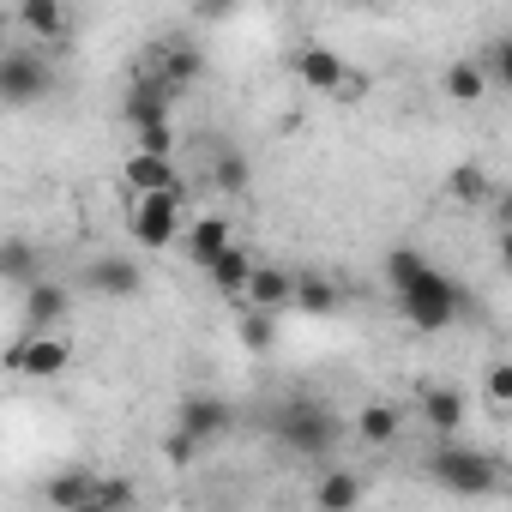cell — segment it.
I'll list each match as a JSON object with an SVG mask.
<instances>
[{
  "label": "cell",
  "mask_w": 512,
  "mask_h": 512,
  "mask_svg": "<svg viewBox=\"0 0 512 512\" xmlns=\"http://www.w3.org/2000/svg\"><path fill=\"white\" fill-rule=\"evenodd\" d=\"M386 278H392V290H398V302H404V314H410L416 332H446L458 320V284L440 266H428L422 253L398 247L392 260H386Z\"/></svg>",
  "instance_id": "cell-1"
},
{
  "label": "cell",
  "mask_w": 512,
  "mask_h": 512,
  "mask_svg": "<svg viewBox=\"0 0 512 512\" xmlns=\"http://www.w3.org/2000/svg\"><path fill=\"white\" fill-rule=\"evenodd\" d=\"M55 91V67L31 49H0V103H37Z\"/></svg>",
  "instance_id": "cell-2"
},
{
  "label": "cell",
  "mask_w": 512,
  "mask_h": 512,
  "mask_svg": "<svg viewBox=\"0 0 512 512\" xmlns=\"http://www.w3.org/2000/svg\"><path fill=\"white\" fill-rule=\"evenodd\" d=\"M278 434H284L296 452H308V458H326V452L338 446V416H332L326 404H290V410L278 416Z\"/></svg>",
  "instance_id": "cell-3"
},
{
  "label": "cell",
  "mask_w": 512,
  "mask_h": 512,
  "mask_svg": "<svg viewBox=\"0 0 512 512\" xmlns=\"http://www.w3.org/2000/svg\"><path fill=\"white\" fill-rule=\"evenodd\" d=\"M175 229H181V187L139 193V205H133V241L139 247H169Z\"/></svg>",
  "instance_id": "cell-4"
},
{
  "label": "cell",
  "mask_w": 512,
  "mask_h": 512,
  "mask_svg": "<svg viewBox=\"0 0 512 512\" xmlns=\"http://www.w3.org/2000/svg\"><path fill=\"white\" fill-rule=\"evenodd\" d=\"M67 362H73V350H67L61 332H25V338L7 350V368H13V374H31V380H55Z\"/></svg>",
  "instance_id": "cell-5"
},
{
  "label": "cell",
  "mask_w": 512,
  "mask_h": 512,
  "mask_svg": "<svg viewBox=\"0 0 512 512\" xmlns=\"http://www.w3.org/2000/svg\"><path fill=\"white\" fill-rule=\"evenodd\" d=\"M434 476H440L446 488H458V494H494V488H500V464L482 458V452H458V446H446V452L434 458Z\"/></svg>",
  "instance_id": "cell-6"
},
{
  "label": "cell",
  "mask_w": 512,
  "mask_h": 512,
  "mask_svg": "<svg viewBox=\"0 0 512 512\" xmlns=\"http://www.w3.org/2000/svg\"><path fill=\"white\" fill-rule=\"evenodd\" d=\"M73 314V296L67 284H55L49 272L25 284V332H61V320Z\"/></svg>",
  "instance_id": "cell-7"
},
{
  "label": "cell",
  "mask_w": 512,
  "mask_h": 512,
  "mask_svg": "<svg viewBox=\"0 0 512 512\" xmlns=\"http://www.w3.org/2000/svg\"><path fill=\"white\" fill-rule=\"evenodd\" d=\"M175 428L187 434V440H217L223 428H229V404L223 398H211V392H193V398H181V410H175Z\"/></svg>",
  "instance_id": "cell-8"
},
{
  "label": "cell",
  "mask_w": 512,
  "mask_h": 512,
  "mask_svg": "<svg viewBox=\"0 0 512 512\" xmlns=\"http://www.w3.org/2000/svg\"><path fill=\"white\" fill-rule=\"evenodd\" d=\"M139 284H145L139 266L121 260V253H109V260H91V266H85V290H97V296H133Z\"/></svg>",
  "instance_id": "cell-9"
},
{
  "label": "cell",
  "mask_w": 512,
  "mask_h": 512,
  "mask_svg": "<svg viewBox=\"0 0 512 512\" xmlns=\"http://www.w3.org/2000/svg\"><path fill=\"white\" fill-rule=\"evenodd\" d=\"M253 308H266V314H278V308H290V296H296V278L290 272H278V266H253L247 272V290H241Z\"/></svg>",
  "instance_id": "cell-10"
},
{
  "label": "cell",
  "mask_w": 512,
  "mask_h": 512,
  "mask_svg": "<svg viewBox=\"0 0 512 512\" xmlns=\"http://www.w3.org/2000/svg\"><path fill=\"white\" fill-rule=\"evenodd\" d=\"M31 278H43V253L25 241V235H7L0 241V284H31Z\"/></svg>",
  "instance_id": "cell-11"
},
{
  "label": "cell",
  "mask_w": 512,
  "mask_h": 512,
  "mask_svg": "<svg viewBox=\"0 0 512 512\" xmlns=\"http://www.w3.org/2000/svg\"><path fill=\"white\" fill-rule=\"evenodd\" d=\"M19 25L31 37H43V43H67V31H73L61 0H19Z\"/></svg>",
  "instance_id": "cell-12"
},
{
  "label": "cell",
  "mask_w": 512,
  "mask_h": 512,
  "mask_svg": "<svg viewBox=\"0 0 512 512\" xmlns=\"http://www.w3.org/2000/svg\"><path fill=\"white\" fill-rule=\"evenodd\" d=\"M127 187H133V193L181 187V181H175V157H163V151H133V157H127Z\"/></svg>",
  "instance_id": "cell-13"
},
{
  "label": "cell",
  "mask_w": 512,
  "mask_h": 512,
  "mask_svg": "<svg viewBox=\"0 0 512 512\" xmlns=\"http://www.w3.org/2000/svg\"><path fill=\"white\" fill-rule=\"evenodd\" d=\"M205 272H211V284H217L223 296H241V290H247V272H253V260H247V253L229 241V247H217L211 260H205Z\"/></svg>",
  "instance_id": "cell-14"
},
{
  "label": "cell",
  "mask_w": 512,
  "mask_h": 512,
  "mask_svg": "<svg viewBox=\"0 0 512 512\" xmlns=\"http://www.w3.org/2000/svg\"><path fill=\"white\" fill-rule=\"evenodd\" d=\"M302 79L320 85V91H356V73H350L332 49H308V55H302Z\"/></svg>",
  "instance_id": "cell-15"
},
{
  "label": "cell",
  "mask_w": 512,
  "mask_h": 512,
  "mask_svg": "<svg viewBox=\"0 0 512 512\" xmlns=\"http://www.w3.org/2000/svg\"><path fill=\"white\" fill-rule=\"evenodd\" d=\"M199 67H205V61H199V49H193V43H169V49L157 55V79H163L169 91L193 85V79H199Z\"/></svg>",
  "instance_id": "cell-16"
},
{
  "label": "cell",
  "mask_w": 512,
  "mask_h": 512,
  "mask_svg": "<svg viewBox=\"0 0 512 512\" xmlns=\"http://www.w3.org/2000/svg\"><path fill=\"white\" fill-rule=\"evenodd\" d=\"M362 494H368V488H362L350 470H326V476L314 482V500H320L326 512H350V506H362Z\"/></svg>",
  "instance_id": "cell-17"
},
{
  "label": "cell",
  "mask_w": 512,
  "mask_h": 512,
  "mask_svg": "<svg viewBox=\"0 0 512 512\" xmlns=\"http://www.w3.org/2000/svg\"><path fill=\"white\" fill-rule=\"evenodd\" d=\"M229 241H235V235H229V223H223L217 211H205V217H193V223H187V253H193L199 266L211 260L217 247H229Z\"/></svg>",
  "instance_id": "cell-18"
},
{
  "label": "cell",
  "mask_w": 512,
  "mask_h": 512,
  "mask_svg": "<svg viewBox=\"0 0 512 512\" xmlns=\"http://www.w3.org/2000/svg\"><path fill=\"white\" fill-rule=\"evenodd\" d=\"M422 416H428L440 434H458V428H464V392H452V386L422 392Z\"/></svg>",
  "instance_id": "cell-19"
},
{
  "label": "cell",
  "mask_w": 512,
  "mask_h": 512,
  "mask_svg": "<svg viewBox=\"0 0 512 512\" xmlns=\"http://www.w3.org/2000/svg\"><path fill=\"white\" fill-rule=\"evenodd\" d=\"M49 500H55V506H79V512H85V506H97V482H91L85 470H67V476H55V482H49Z\"/></svg>",
  "instance_id": "cell-20"
},
{
  "label": "cell",
  "mask_w": 512,
  "mask_h": 512,
  "mask_svg": "<svg viewBox=\"0 0 512 512\" xmlns=\"http://www.w3.org/2000/svg\"><path fill=\"white\" fill-rule=\"evenodd\" d=\"M211 181H217L223 193H241V187H247V157H241L235 145H223L217 163H211Z\"/></svg>",
  "instance_id": "cell-21"
},
{
  "label": "cell",
  "mask_w": 512,
  "mask_h": 512,
  "mask_svg": "<svg viewBox=\"0 0 512 512\" xmlns=\"http://www.w3.org/2000/svg\"><path fill=\"white\" fill-rule=\"evenodd\" d=\"M452 199H464V205H476V199H488L494 193V181H488V169H476V163H464V169H452Z\"/></svg>",
  "instance_id": "cell-22"
},
{
  "label": "cell",
  "mask_w": 512,
  "mask_h": 512,
  "mask_svg": "<svg viewBox=\"0 0 512 512\" xmlns=\"http://www.w3.org/2000/svg\"><path fill=\"white\" fill-rule=\"evenodd\" d=\"M446 91H452L458 103H476V97L488 91V79H482V67H470V61H458V67L446 73Z\"/></svg>",
  "instance_id": "cell-23"
},
{
  "label": "cell",
  "mask_w": 512,
  "mask_h": 512,
  "mask_svg": "<svg viewBox=\"0 0 512 512\" xmlns=\"http://www.w3.org/2000/svg\"><path fill=\"white\" fill-rule=\"evenodd\" d=\"M356 428H362V440H374V446H386V440L398 434V410H386V404H368Z\"/></svg>",
  "instance_id": "cell-24"
},
{
  "label": "cell",
  "mask_w": 512,
  "mask_h": 512,
  "mask_svg": "<svg viewBox=\"0 0 512 512\" xmlns=\"http://www.w3.org/2000/svg\"><path fill=\"white\" fill-rule=\"evenodd\" d=\"M272 338H278V326H272L266 308H253V314L241 320V344H247V350H272Z\"/></svg>",
  "instance_id": "cell-25"
},
{
  "label": "cell",
  "mask_w": 512,
  "mask_h": 512,
  "mask_svg": "<svg viewBox=\"0 0 512 512\" xmlns=\"http://www.w3.org/2000/svg\"><path fill=\"white\" fill-rule=\"evenodd\" d=\"M482 79H488V91L512 79V43H506V37H494V43H488V61H482Z\"/></svg>",
  "instance_id": "cell-26"
},
{
  "label": "cell",
  "mask_w": 512,
  "mask_h": 512,
  "mask_svg": "<svg viewBox=\"0 0 512 512\" xmlns=\"http://www.w3.org/2000/svg\"><path fill=\"white\" fill-rule=\"evenodd\" d=\"M290 302H302V308H314V314H326V308H332L338 296H332V284H314V278H308V284H296V296H290Z\"/></svg>",
  "instance_id": "cell-27"
},
{
  "label": "cell",
  "mask_w": 512,
  "mask_h": 512,
  "mask_svg": "<svg viewBox=\"0 0 512 512\" xmlns=\"http://www.w3.org/2000/svg\"><path fill=\"white\" fill-rule=\"evenodd\" d=\"M488 392H494V404L506 410V398H512V368H494V380H488Z\"/></svg>",
  "instance_id": "cell-28"
},
{
  "label": "cell",
  "mask_w": 512,
  "mask_h": 512,
  "mask_svg": "<svg viewBox=\"0 0 512 512\" xmlns=\"http://www.w3.org/2000/svg\"><path fill=\"white\" fill-rule=\"evenodd\" d=\"M229 7H235V0H199V13H205V19H217V13H229Z\"/></svg>",
  "instance_id": "cell-29"
}]
</instances>
